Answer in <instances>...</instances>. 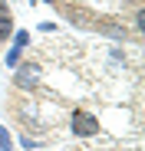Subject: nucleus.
<instances>
[{
  "mask_svg": "<svg viewBox=\"0 0 145 151\" xmlns=\"http://www.w3.org/2000/svg\"><path fill=\"white\" fill-rule=\"evenodd\" d=\"M69 132H72V138H96L102 132V125H99V118H96V112L76 109L69 115Z\"/></svg>",
  "mask_w": 145,
  "mask_h": 151,
  "instance_id": "nucleus-1",
  "label": "nucleus"
},
{
  "mask_svg": "<svg viewBox=\"0 0 145 151\" xmlns=\"http://www.w3.org/2000/svg\"><path fill=\"white\" fill-rule=\"evenodd\" d=\"M10 72H13V86H17V89H27V92L36 89L40 79H43V66L33 63V59H20Z\"/></svg>",
  "mask_w": 145,
  "mask_h": 151,
  "instance_id": "nucleus-2",
  "label": "nucleus"
},
{
  "mask_svg": "<svg viewBox=\"0 0 145 151\" xmlns=\"http://www.w3.org/2000/svg\"><path fill=\"white\" fill-rule=\"evenodd\" d=\"M102 33L112 36V40H122V43H125V27H119V23H102Z\"/></svg>",
  "mask_w": 145,
  "mask_h": 151,
  "instance_id": "nucleus-3",
  "label": "nucleus"
},
{
  "mask_svg": "<svg viewBox=\"0 0 145 151\" xmlns=\"http://www.w3.org/2000/svg\"><path fill=\"white\" fill-rule=\"evenodd\" d=\"M10 43L20 46V49H27V46H30V33H27V30H13V33H10Z\"/></svg>",
  "mask_w": 145,
  "mask_h": 151,
  "instance_id": "nucleus-4",
  "label": "nucleus"
},
{
  "mask_svg": "<svg viewBox=\"0 0 145 151\" xmlns=\"http://www.w3.org/2000/svg\"><path fill=\"white\" fill-rule=\"evenodd\" d=\"M20 59H23V49H20V46H10V49H7V56H4L7 69H13V66H17Z\"/></svg>",
  "mask_w": 145,
  "mask_h": 151,
  "instance_id": "nucleus-5",
  "label": "nucleus"
},
{
  "mask_svg": "<svg viewBox=\"0 0 145 151\" xmlns=\"http://www.w3.org/2000/svg\"><path fill=\"white\" fill-rule=\"evenodd\" d=\"M17 27H13V17H7V20H0V43H10V33H13Z\"/></svg>",
  "mask_w": 145,
  "mask_h": 151,
  "instance_id": "nucleus-6",
  "label": "nucleus"
},
{
  "mask_svg": "<svg viewBox=\"0 0 145 151\" xmlns=\"http://www.w3.org/2000/svg\"><path fill=\"white\" fill-rule=\"evenodd\" d=\"M0 151H13V138H10V132L0 125Z\"/></svg>",
  "mask_w": 145,
  "mask_h": 151,
  "instance_id": "nucleus-7",
  "label": "nucleus"
},
{
  "mask_svg": "<svg viewBox=\"0 0 145 151\" xmlns=\"http://www.w3.org/2000/svg\"><path fill=\"white\" fill-rule=\"evenodd\" d=\"M132 27H135V33H142V7H135V17H132Z\"/></svg>",
  "mask_w": 145,
  "mask_h": 151,
  "instance_id": "nucleus-8",
  "label": "nucleus"
},
{
  "mask_svg": "<svg viewBox=\"0 0 145 151\" xmlns=\"http://www.w3.org/2000/svg\"><path fill=\"white\" fill-rule=\"evenodd\" d=\"M7 17H13V13H10V4H7V0H0V20H7Z\"/></svg>",
  "mask_w": 145,
  "mask_h": 151,
  "instance_id": "nucleus-9",
  "label": "nucleus"
},
{
  "mask_svg": "<svg viewBox=\"0 0 145 151\" xmlns=\"http://www.w3.org/2000/svg\"><path fill=\"white\" fill-rule=\"evenodd\" d=\"M20 145H23V148H30V151H33V148H36V138H30V135H23V138H20Z\"/></svg>",
  "mask_w": 145,
  "mask_h": 151,
  "instance_id": "nucleus-10",
  "label": "nucleus"
},
{
  "mask_svg": "<svg viewBox=\"0 0 145 151\" xmlns=\"http://www.w3.org/2000/svg\"><path fill=\"white\" fill-rule=\"evenodd\" d=\"M43 4H56V0H43Z\"/></svg>",
  "mask_w": 145,
  "mask_h": 151,
  "instance_id": "nucleus-11",
  "label": "nucleus"
},
{
  "mask_svg": "<svg viewBox=\"0 0 145 151\" xmlns=\"http://www.w3.org/2000/svg\"><path fill=\"white\" fill-rule=\"evenodd\" d=\"M27 4H36V0H27Z\"/></svg>",
  "mask_w": 145,
  "mask_h": 151,
  "instance_id": "nucleus-12",
  "label": "nucleus"
}]
</instances>
